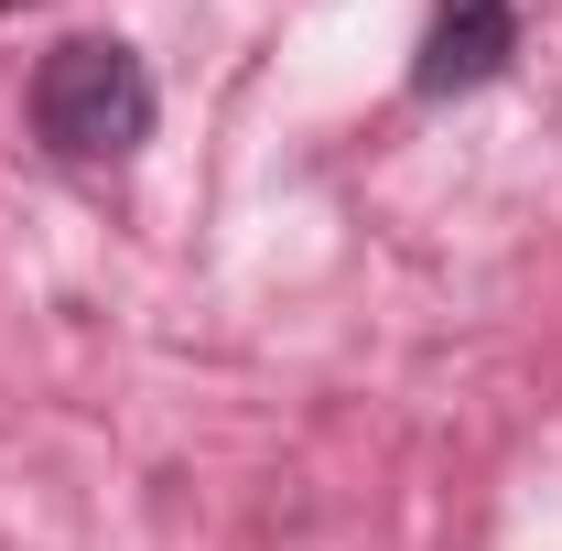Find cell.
<instances>
[{
  "instance_id": "obj_1",
  "label": "cell",
  "mask_w": 562,
  "mask_h": 551,
  "mask_svg": "<svg viewBox=\"0 0 562 551\" xmlns=\"http://www.w3.org/2000/svg\"><path fill=\"white\" fill-rule=\"evenodd\" d=\"M151 66H140L120 33H66L44 66H33V131L55 162L98 173V162H131L151 140Z\"/></svg>"
},
{
  "instance_id": "obj_3",
  "label": "cell",
  "mask_w": 562,
  "mask_h": 551,
  "mask_svg": "<svg viewBox=\"0 0 562 551\" xmlns=\"http://www.w3.org/2000/svg\"><path fill=\"white\" fill-rule=\"evenodd\" d=\"M0 11H11V0H0Z\"/></svg>"
},
{
  "instance_id": "obj_2",
  "label": "cell",
  "mask_w": 562,
  "mask_h": 551,
  "mask_svg": "<svg viewBox=\"0 0 562 551\" xmlns=\"http://www.w3.org/2000/svg\"><path fill=\"white\" fill-rule=\"evenodd\" d=\"M508 55H519V0H432L412 87L422 98H465V87L508 76Z\"/></svg>"
}]
</instances>
